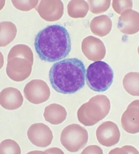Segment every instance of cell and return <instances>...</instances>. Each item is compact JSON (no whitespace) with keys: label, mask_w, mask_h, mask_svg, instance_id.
Wrapping results in <instances>:
<instances>
[{"label":"cell","mask_w":139,"mask_h":154,"mask_svg":"<svg viewBox=\"0 0 139 154\" xmlns=\"http://www.w3.org/2000/svg\"><path fill=\"white\" fill-rule=\"evenodd\" d=\"M34 46L40 60L54 62L69 55L71 50V41L70 34L64 27L51 25L37 34Z\"/></svg>","instance_id":"6da1fadb"},{"label":"cell","mask_w":139,"mask_h":154,"mask_svg":"<svg viewBox=\"0 0 139 154\" xmlns=\"http://www.w3.org/2000/svg\"><path fill=\"white\" fill-rule=\"evenodd\" d=\"M85 74L83 63L77 58H71L54 63L49 72V79L56 92L70 94L84 86Z\"/></svg>","instance_id":"7a4b0ae2"},{"label":"cell","mask_w":139,"mask_h":154,"mask_svg":"<svg viewBox=\"0 0 139 154\" xmlns=\"http://www.w3.org/2000/svg\"><path fill=\"white\" fill-rule=\"evenodd\" d=\"M111 109L109 98L104 95H97L82 104L77 112L78 120L85 126H92L103 119Z\"/></svg>","instance_id":"3957f363"},{"label":"cell","mask_w":139,"mask_h":154,"mask_svg":"<svg viewBox=\"0 0 139 154\" xmlns=\"http://www.w3.org/2000/svg\"><path fill=\"white\" fill-rule=\"evenodd\" d=\"M86 83L92 91H107L113 84L114 72L107 63L101 61L90 64L86 71Z\"/></svg>","instance_id":"277c9868"},{"label":"cell","mask_w":139,"mask_h":154,"mask_svg":"<svg viewBox=\"0 0 139 154\" xmlns=\"http://www.w3.org/2000/svg\"><path fill=\"white\" fill-rule=\"evenodd\" d=\"M88 140V131L79 124L69 125L63 129L61 134V143L70 152H78L83 148Z\"/></svg>","instance_id":"5b68a950"},{"label":"cell","mask_w":139,"mask_h":154,"mask_svg":"<svg viewBox=\"0 0 139 154\" xmlns=\"http://www.w3.org/2000/svg\"><path fill=\"white\" fill-rule=\"evenodd\" d=\"M24 94L29 102L34 104H39L49 99L51 90L45 81L40 79H34L25 86Z\"/></svg>","instance_id":"8992f818"},{"label":"cell","mask_w":139,"mask_h":154,"mask_svg":"<svg viewBox=\"0 0 139 154\" xmlns=\"http://www.w3.org/2000/svg\"><path fill=\"white\" fill-rule=\"evenodd\" d=\"M33 64L25 58L14 57L8 60L6 72L13 81L22 82L30 76Z\"/></svg>","instance_id":"52a82bcc"},{"label":"cell","mask_w":139,"mask_h":154,"mask_svg":"<svg viewBox=\"0 0 139 154\" xmlns=\"http://www.w3.org/2000/svg\"><path fill=\"white\" fill-rule=\"evenodd\" d=\"M27 134L31 143L39 147L50 146L53 139L52 131L48 126L43 123L32 124L29 128Z\"/></svg>","instance_id":"ba28073f"},{"label":"cell","mask_w":139,"mask_h":154,"mask_svg":"<svg viewBox=\"0 0 139 154\" xmlns=\"http://www.w3.org/2000/svg\"><path fill=\"white\" fill-rule=\"evenodd\" d=\"M81 48L85 57L91 61L103 60L106 54V49L103 42L93 36H88L83 39Z\"/></svg>","instance_id":"9c48e42d"},{"label":"cell","mask_w":139,"mask_h":154,"mask_svg":"<svg viewBox=\"0 0 139 154\" xmlns=\"http://www.w3.org/2000/svg\"><path fill=\"white\" fill-rule=\"evenodd\" d=\"M96 137L101 145L106 147H111L119 142L121 133L115 123L107 121L103 122L97 128Z\"/></svg>","instance_id":"30bf717a"},{"label":"cell","mask_w":139,"mask_h":154,"mask_svg":"<svg viewBox=\"0 0 139 154\" xmlns=\"http://www.w3.org/2000/svg\"><path fill=\"white\" fill-rule=\"evenodd\" d=\"M36 9L43 19L50 22L60 19L64 12L61 1H41Z\"/></svg>","instance_id":"8fae6325"},{"label":"cell","mask_w":139,"mask_h":154,"mask_svg":"<svg viewBox=\"0 0 139 154\" xmlns=\"http://www.w3.org/2000/svg\"><path fill=\"white\" fill-rule=\"evenodd\" d=\"M123 129L127 133L139 132V100H134L127 106L121 118Z\"/></svg>","instance_id":"7c38bea8"},{"label":"cell","mask_w":139,"mask_h":154,"mask_svg":"<svg viewBox=\"0 0 139 154\" xmlns=\"http://www.w3.org/2000/svg\"><path fill=\"white\" fill-rule=\"evenodd\" d=\"M117 28L125 35H133L139 31V13L131 9L125 11L118 20Z\"/></svg>","instance_id":"4fadbf2b"},{"label":"cell","mask_w":139,"mask_h":154,"mask_svg":"<svg viewBox=\"0 0 139 154\" xmlns=\"http://www.w3.org/2000/svg\"><path fill=\"white\" fill-rule=\"evenodd\" d=\"M23 97L18 89L7 88L1 92V105L5 109L14 110L20 108L23 104Z\"/></svg>","instance_id":"5bb4252c"},{"label":"cell","mask_w":139,"mask_h":154,"mask_svg":"<svg viewBox=\"0 0 139 154\" xmlns=\"http://www.w3.org/2000/svg\"><path fill=\"white\" fill-rule=\"evenodd\" d=\"M65 108L61 105L53 103L45 108L44 117L45 120L52 125H59L67 118Z\"/></svg>","instance_id":"9a60e30c"},{"label":"cell","mask_w":139,"mask_h":154,"mask_svg":"<svg viewBox=\"0 0 139 154\" xmlns=\"http://www.w3.org/2000/svg\"><path fill=\"white\" fill-rule=\"evenodd\" d=\"M112 26L113 23L110 18L104 15L94 18L91 21L90 28L94 35L103 37L110 33Z\"/></svg>","instance_id":"2e32d148"},{"label":"cell","mask_w":139,"mask_h":154,"mask_svg":"<svg viewBox=\"0 0 139 154\" xmlns=\"http://www.w3.org/2000/svg\"><path fill=\"white\" fill-rule=\"evenodd\" d=\"M1 47H5L12 42L17 35V26L10 21L1 23Z\"/></svg>","instance_id":"e0dca14e"},{"label":"cell","mask_w":139,"mask_h":154,"mask_svg":"<svg viewBox=\"0 0 139 154\" xmlns=\"http://www.w3.org/2000/svg\"><path fill=\"white\" fill-rule=\"evenodd\" d=\"M123 86L125 91L133 96H139V72H128L124 77Z\"/></svg>","instance_id":"ac0fdd59"},{"label":"cell","mask_w":139,"mask_h":154,"mask_svg":"<svg viewBox=\"0 0 139 154\" xmlns=\"http://www.w3.org/2000/svg\"><path fill=\"white\" fill-rule=\"evenodd\" d=\"M69 16L73 18H84L89 10L88 3L85 1H71L67 6Z\"/></svg>","instance_id":"d6986e66"},{"label":"cell","mask_w":139,"mask_h":154,"mask_svg":"<svg viewBox=\"0 0 139 154\" xmlns=\"http://www.w3.org/2000/svg\"><path fill=\"white\" fill-rule=\"evenodd\" d=\"M14 57H22L32 63H34L33 52L28 46L25 45H17L11 49L8 54V60Z\"/></svg>","instance_id":"ffe728a7"},{"label":"cell","mask_w":139,"mask_h":154,"mask_svg":"<svg viewBox=\"0 0 139 154\" xmlns=\"http://www.w3.org/2000/svg\"><path fill=\"white\" fill-rule=\"evenodd\" d=\"M0 153L3 154H21V149L19 144L11 139L5 140L1 143Z\"/></svg>","instance_id":"44dd1931"},{"label":"cell","mask_w":139,"mask_h":154,"mask_svg":"<svg viewBox=\"0 0 139 154\" xmlns=\"http://www.w3.org/2000/svg\"><path fill=\"white\" fill-rule=\"evenodd\" d=\"M111 1H88L90 11L91 13L100 14L108 10Z\"/></svg>","instance_id":"7402d4cb"},{"label":"cell","mask_w":139,"mask_h":154,"mask_svg":"<svg viewBox=\"0 0 139 154\" xmlns=\"http://www.w3.org/2000/svg\"><path fill=\"white\" fill-rule=\"evenodd\" d=\"M39 1H11L16 9L22 11H28L35 8Z\"/></svg>","instance_id":"603a6c76"},{"label":"cell","mask_w":139,"mask_h":154,"mask_svg":"<svg viewBox=\"0 0 139 154\" xmlns=\"http://www.w3.org/2000/svg\"><path fill=\"white\" fill-rule=\"evenodd\" d=\"M114 10L116 13L121 14L126 10L131 9L132 8V1H115L114 0L112 3Z\"/></svg>","instance_id":"cb8c5ba5"},{"label":"cell","mask_w":139,"mask_h":154,"mask_svg":"<svg viewBox=\"0 0 139 154\" xmlns=\"http://www.w3.org/2000/svg\"><path fill=\"white\" fill-rule=\"evenodd\" d=\"M109 154H139V152L134 147L125 146L122 148H116L109 152Z\"/></svg>","instance_id":"d4e9b609"},{"label":"cell","mask_w":139,"mask_h":154,"mask_svg":"<svg viewBox=\"0 0 139 154\" xmlns=\"http://www.w3.org/2000/svg\"><path fill=\"white\" fill-rule=\"evenodd\" d=\"M81 154H103L102 149L96 145H91L85 148Z\"/></svg>","instance_id":"484cf974"},{"label":"cell","mask_w":139,"mask_h":154,"mask_svg":"<svg viewBox=\"0 0 139 154\" xmlns=\"http://www.w3.org/2000/svg\"><path fill=\"white\" fill-rule=\"evenodd\" d=\"M28 154H64L63 151L58 148H52L44 151H33L29 152Z\"/></svg>","instance_id":"4316f807"},{"label":"cell","mask_w":139,"mask_h":154,"mask_svg":"<svg viewBox=\"0 0 139 154\" xmlns=\"http://www.w3.org/2000/svg\"><path fill=\"white\" fill-rule=\"evenodd\" d=\"M138 54H139V47H138Z\"/></svg>","instance_id":"83f0119b"}]
</instances>
